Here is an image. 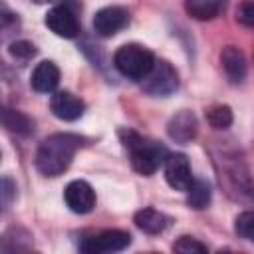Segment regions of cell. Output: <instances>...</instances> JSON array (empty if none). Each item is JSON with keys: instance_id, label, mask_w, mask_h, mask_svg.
I'll use <instances>...</instances> for the list:
<instances>
[{"instance_id": "1", "label": "cell", "mask_w": 254, "mask_h": 254, "mask_svg": "<svg viewBox=\"0 0 254 254\" xmlns=\"http://www.w3.org/2000/svg\"><path fill=\"white\" fill-rule=\"evenodd\" d=\"M81 141L83 139L73 133H54L46 137L36 151V169L46 177L62 175L69 167L75 151L81 147Z\"/></svg>"}, {"instance_id": "2", "label": "cell", "mask_w": 254, "mask_h": 254, "mask_svg": "<svg viewBox=\"0 0 254 254\" xmlns=\"http://www.w3.org/2000/svg\"><path fill=\"white\" fill-rule=\"evenodd\" d=\"M119 137L123 141V147L129 151L131 167L143 177L153 175L169 157V153L163 145H159L157 141L145 139L131 129H121Z\"/></svg>"}, {"instance_id": "3", "label": "cell", "mask_w": 254, "mask_h": 254, "mask_svg": "<svg viewBox=\"0 0 254 254\" xmlns=\"http://www.w3.org/2000/svg\"><path fill=\"white\" fill-rule=\"evenodd\" d=\"M113 65L123 77L141 81L155 65V56L145 46L125 44L113 54Z\"/></svg>"}, {"instance_id": "4", "label": "cell", "mask_w": 254, "mask_h": 254, "mask_svg": "<svg viewBox=\"0 0 254 254\" xmlns=\"http://www.w3.org/2000/svg\"><path fill=\"white\" fill-rule=\"evenodd\" d=\"M143 91L153 95V97H167L179 87V73L177 69L165 62V60H155V65L151 71L141 79Z\"/></svg>"}, {"instance_id": "5", "label": "cell", "mask_w": 254, "mask_h": 254, "mask_svg": "<svg viewBox=\"0 0 254 254\" xmlns=\"http://www.w3.org/2000/svg\"><path fill=\"white\" fill-rule=\"evenodd\" d=\"M131 244V234L125 230H103L95 236H89L81 242V252L85 254H105L121 252Z\"/></svg>"}, {"instance_id": "6", "label": "cell", "mask_w": 254, "mask_h": 254, "mask_svg": "<svg viewBox=\"0 0 254 254\" xmlns=\"http://www.w3.org/2000/svg\"><path fill=\"white\" fill-rule=\"evenodd\" d=\"M129 24V12L123 6H105L93 16V30L101 38H111Z\"/></svg>"}, {"instance_id": "7", "label": "cell", "mask_w": 254, "mask_h": 254, "mask_svg": "<svg viewBox=\"0 0 254 254\" xmlns=\"http://www.w3.org/2000/svg\"><path fill=\"white\" fill-rule=\"evenodd\" d=\"M64 200H65V206L71 212H75V214H87L95 206V190L91 189L89 183H85L81 179H75V181H71L65 187Z\"/></svg>"}, {"instance_id": "8", "label": "cell", "mask_w": 254, "mask_h": 254, "mask_svg": "<svg viewBox=\"0 0 254 254\" xmlns=\"http://www.w3.org/2000/svg\"><path fill=\"white\" fill-rule=\"evenodd\" d=\"M165 179L169 183V187H173L175 190H183L187 192L189 187L192 185V173H190V163L189 157L183 153H173L165 159Z\"/></svg>"}, {"instance_id": "9", "label": "cell", "mask_w": 254, "mask_h": 254, "mask_svg": "<svg viewBox=\"0 0 254 254\" xmlns=\"http://www.w3.org/2000/svg\"><path fill=\"white\" fill-rule=\"evenodd\" d=\"M46 26L60 38H75L79 34V24L75 14L67 8V6H54L52 10H48L46 18H44Z\"/></svg>"}, {"instance_id": "10", "label": "cell", "mask_w": 254, "mask_h": 254, "mask_svg": "<svg viewBox=\"0 0 254 254\" xmlns=\"http://www.w3.org/2000/svg\"><path fill=\"white\" fill-rule=\"evenodd\" d=\"M50 111L62 121H75L83 115L85 103L71 91H58L50 99Z\"/></svg>"}, {"instance_id": "11", "label": "cell", "mask_w": 254, "mask_h": 254, "mask_svg": "<svg viewBox=\"0 0 254 254\" xmlns=\"http://www.w3.org/2000/svg\"><path fill=\"white\" fill-rule=\"evenodd\" d=\"M196 131H198L196 117H194V113H190L187 109H183L177 115H173L169 125H167L169 137L173 141H177V143H190L196 137Z\"/></svg>"}, {"instance_id": "12", "label": "cell", "mask_w": 254, "mask_h": 254, "mask_svg": "<svg viewBox=\"0 0 254 254\" xmlns=\"http://www.w3.org/2000/svg\"><path fill=\"white\" fill-rule=\"evenodd\" d=\"M220 64H222V69H224L226 77L232 83H240L246 77L248 64H246V58H244L242 50H238L236 46L222 48V52H220Z\"/></svg>"}, {"instance_id": "13", "label": "cell", "mask_w": 254, "mask_h": 254, "mask_svg": "<svg viewBox=\"0 0 254 254\" xmlns=\"http://www.w3.org/2000/svg\"><path fill=\"white\" fill-rule=\"evenodd\" d=\"M34 91L38 93H50L58 87L60 83V69L54 62L46 60V62H40L34 71H32V79H30Z\"/></svg>"}, {"instance_id": "14", "label": "cell", "mask_w": 254, "mask_h": 254, "mask_svg": "<svg viewBox=\"0 0 254 254\" xmlns=\"http://www.w3.org/2000/svg\"><path fill=\"white\" fill-rule=\"evenodd\" d=\"M226 8V0H185V10L194 20H214Z\"/></svg>"}, {"instance_id": "15", "label": "cell", "mask_w": 254, "mask_h": 254, "mask_svg": "<svg viewBox=\"0 0 254 254\" xmlns=\"http://www.w3.org/2000/svg\"><path fill=\"white\" fill-rule=\"evenodd\" d=\"M133 222L137 224L139 230H143L147 234H159L169 226V216L155 208H141L135 212Z\"/></svg>"}, {"instance_id": "16", "label": "cell", "mask_w": 254, "mask_h": 254, "mask_svg": "<svg viewBox=\"0 0 254 254\" xmlns=\"http://www.w3.org/2000/svg\"><path fill=\"white\" fill-rule=\"evenodd\" d=\"M2 123L4 127L14 133V135H20V137H28L34 133V121L22 113V111H16V109H10V107H4L2 111Z\"/></svg>"}, {"instance_id": "17", "label": "cell", "mask_w": 254, "mask_h": 254, "mask_svg": "<svg viewBox=\"0 0 254 254\" xmlns=\"http://www.w3.org/2000/svg\"><path fill=\"white\" fill-rule=\"evenodd\" d=\"M187 202L190 208H206V204L210 202V185L202 179H194L192 185L187 190Z\"/></svg>"}, {"instance_id": "18", "label": "cell", "mask_w": 254, "mask_h": 254, "mask_svg": "<svg viewBox=\"0 0 254 254\" xmlns=\"http://www.w3.org/2000/svg\"><path fill=\"white\" fill-rule=\"evenodd\" d=\"M206 121L214 129H226L232 125V109L228 105H212L206 111Z\"/></svg>"}, {"instance_id": "19", "label": "cell", "mask_w": 254, "mask_h": 254, "mask_svg": "<svg viewBox=\"0 0 254 254\" xmlns=\"http://www.w3.org/2000/svg\"><path fill=\"white\" fill-rule=\"evenodd\" d=\"M234 230L240 238L254 242V212L244 210L234 218Z\"/></svg>"}, {"instance_id": "20", "label": "cell", "mask_w": 254, "mask_h": 254, "mask_svg": "<svg viewBox=\"0 0 254 254\" xmlns=\"http://www.w3.org/2000/svg\"><path fill=\"white\" fill-rule=\"evenodd\" d=\"M173 250L181 252V254H204L208 248H206V244H202L200 240H196L192 236H181L173 244Z\"/></svg>"}, {"instance_id": "21", "label": "cell", "mask_w": 254, "mask_h": 254, "mask_svg": "<svg viewBox=\"0 0 254 254\" xmlns=\"http://www.w3.org/2000/svg\"><path fill=\"white\" fill-rule=\"evenodd\" d=\"M8 54L14 58V60H30L34 54H36V46L32 42H26V40H18V42H12L10 48H8Z\"/></svg>"}, {"instance_id": "22", "label": "cell", "mask_w": 254, "mask_h": 254, "mask_svg": "<svg viewBox=\"0 0 254 254\" xmlns=\"http://www.w3.org/2000/svg\"><path fill=\"white\" fill-rule=\"evenodd\" d=\"M236 22L246 26V28H254V0H244L238 4Z\"/></svg>"}, {"instance_id": "23", "label": "cell", "mask_w": 254, "mask_h": 254, "mask_svg": "<svg viewBox=\"0 0 254 254\" xmlns=\"http://www.w3.org/2000/svg\"><path fill=\"white\" fill-rule=\"evenodd\" d=\"M14 190H16V185L12 183V179L4 177L2 179V200H4V206H10V202L14 198Z\"/></svg>"}, {"instance_id": "24", "label": "cell", "mask_w": 254, "mask_h": 254, "mask_svg": "<svg viewBox=\"0 0 254 254\" xmlns=\"http://www.w3.org/2000/svg\"><path fill=\"white\" fill-rule=\"evenodd\" d=\"M38 2H42V0H38Z\"/></svg>"}]
</instances>
